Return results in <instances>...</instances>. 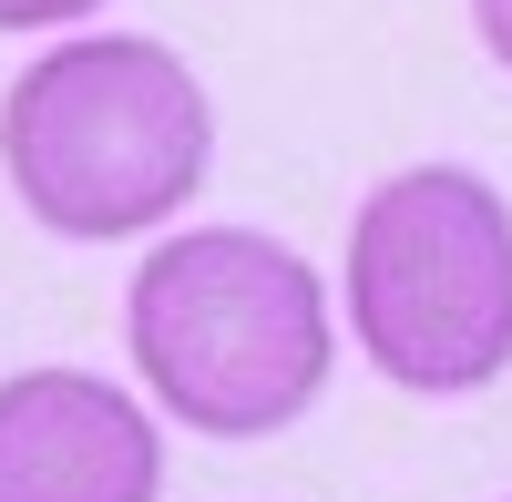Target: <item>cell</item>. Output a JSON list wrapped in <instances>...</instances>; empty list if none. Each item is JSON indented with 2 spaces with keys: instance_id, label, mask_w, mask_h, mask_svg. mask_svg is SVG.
I'll return each instance as SVG.
<instances>
[{
  "instance_id": "1",
  "label": "cell",
  "mask_w": 512,
  "mask_h": 502,
  "mask_svg": "<svg viewBox=\"0 0 512 502\" xmlns=\"http://www.w3.org/2000/svg\"><path fill=\"white\" fill-rule=\"evenodd\" d=\"M216 164V103L154 31H82L52 41L0 93V175L21 216L72 246L154 236Z\"/></svg>"
},
{
  "instance_id": "2",
  "label": "cell",
  "mask_w": 512,
  "mask_h": 502,
  "mask_svg": "<svg viewBox=\"0 0 512 502\" xmlns=\"http://www.w3.org/2000/svg\"><path fill=\"white\" fill-rule=\"evenodd\" d=\"M144 390L205 441H267L308 421L338 359L328 287L267 226H185L134 267L123 298Z\"/></svg>"
},
{
  "instance_id": "3",
  "label": "cell",
  "mask_w": 512,
  "mask_h": 502,
  "mask_svg": "<svg viewBox=\"0 0 512 502\" xmlns=\"http://www.w3.org/2000/svg\"><path fill=\"white\" fill-rule=\"evenodd\" d=\"M349 339L420 400H472L512 369V205L472 164H410L359 195Z\"/></svg>"
},
{
  "instance_id": "4",
  "label": "cell",
  "mask_w": 512,
  "mask_h": 502,
  "mask_svg": "<svg viewBox=\"0 0 512 502\" xmlns=\"http://www.w3.org/2000/svg\"><path fill=\"white\" fill-rule=\"evenodd\" d=\"M164 441L134 390L93 369L0 380V502H154Z\"/></svg>"
},
{
  "instance_id": "5",
  "label": "cell",
  "mask_w": 512,
  "mask_h": 502,
  "mask_svg": "<svg viewBox=\"0 0 512 502\" xmlns=\"http://www.w3.org/2000/svg\"><path fill=\"white\" fill-rule=\"evenodd\" d=\"M82 11H103V0H0V31H62Z\"/></svg>"
},
{
  "instance_id": "6",
  "label": "cell",
  "mask_w": 512,
  "mask_h": 502,
  "mask_svg": "<svg viewBox=\"0 0 512 502\" xmlns=\"http://www.w3.org/2000/svg\"><path fill=\"white\" fill-rule=\"evenodd\" d=\"M472 31H482V52L512 72V0H472Z\"/></svg>"
}]
</instances>
